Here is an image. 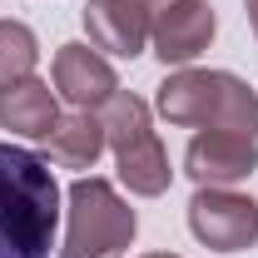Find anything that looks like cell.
Segmentation results:
<instances>
[{"label": "cell", "mask_w": 258, "mask_h": 258, "mask_svg": "<svg viewBox=\"0 0 258 258\" xmlns=\"http://www.w3.org/2000/svg\"><path fill=\"white\" fill-rule=\"evenodd\" d=\"M144 258H179V253H144Z\"/></svg>", "instance_id": "cell-15"}, {"label": "cell", "mask_w": 258, "mask_h": 258, "mask_svg": "<svg viewBox=\"0 0 258 258\" xmlns=\"http://www.w3.org/2000/svg\"><path fill=\"white\" fill-rule=\"evenodd\" d=\"M45 144H50V159L60 164V169H95V159L109 149L104 144V119H99L95 109H70L55 119V129L45 134Z\"/></svg>", "instance_id": "cell-11"}, {"label": "cell", "mask_w": 258, "mask_h": 258, "mask_svg": "<svg viewBox=\"0 0 258 258\" xmlns=\"http://www.w3.org/2000/svg\"><path fill=\"white\" fill-rule=\"evenodd\" d=\"M60 119V104H55V90L45 80H15L0 90V124L20 139H45Z\"/></svg>", "instance_id": "cell-10"}, {"label": "cell", "mask_w": 258, "mask_h": 258, "mask_svg": "<svg viewBox=\"0 0 258 258\" xmlns=\"http://www.w3.org/2000/svg\"><path fill=\"white\" fill-rule=\"evenodd\" d=\"M189 228L219 253H243L258 243V204L238 189H199L189 199Z\"/></svg>", "instance_id": "cell-5"}, {"label": "cell", "mask_w": 258, "mask_h": 258, "mask_svg": "<svg viewBox=\"0 0 258 258\" xmlns=\"http://www.w3.org/2000/svg\"><path fill=\"white\" fill-rule=\"evenodd\" d=\"M258 169V139L228 129H199L184 149V174L199 189H233Z\"/></svg>", "instance_id": "cell-6"}, {"label": "cell", "mask_w": 258, "mask_h": 258, "mask_svg": "<svg viewBox=\"0 0 258 258\" xmlns=\"http://www.w3.org/2000/svg\"><path fill=\"white\" fill-rule=\"evenodd\" d=\"M85 30H90L95 50L134 60L149 45V5H139V0H90L85 5Z\"/></svg>", "instance_id": "cell-9"}, {"label": "cell", "mask_w": 258, "mask_h": 258, "mask_svg": "<svg viewBox=\"0 0 258 258\" xmlns=\"http://www.w3.org/2000/svg\"><path fill=\"white\" fill-rule=\"evenodd\" d=\"M55 90L75 109H99L119 95V80H114V64L95 45H60L55 50Z\"/></svg>", "instance_id": "cell-8"}, {"label": "cell", "mask_w": 258, "mask_h": 258, "mask_svg": "<svg viewBox=\"0 0 258 258\" xmlns=\"http://www.w3.org/2000/svg\"><path fill=\"white\" fill-rule=\"evenodd\" d=\"M214 30H219V20H214L209 0H169L159 10H149V40H154V55L164 64L199 60L209 50Z\"/></svg>", "instance_id": "cell-7"}, {"label": "cell", "mask_w": 258, "mask_h": 258, "mask_svg": "<svg viewBox=\"0 0 258 258\" xmlns=\"http://www.w3.org/2000/svg\"><path fill=\"white\" fill-rule=\"evenodd\" d=\"M154 109L184 129H228L258 139V95L228 70H174L154 95Z\"/></svg>", "instance_id": "cell-2"}, {"label": "cell", "mask_w": 258, "mask_h": 258, "mask_svg": "<svg viewBox=\"0 0 258 258\" xmlns=\"http://www.w3.org/2000/svg\"><path fill=\"white\" fill-rule=\"evenodd\" d=\"M139 5H149V10H159V5H169V0H139Z\"/></svg>", "instance_id": "cell-14"}, {"label": "cell", "mask_w": 258, "mask_h": 258, "mask_svg": "<svg viewBox=\"0 0 258 258\" xmlns=\"http://www.w3.org/2000/svg\"><path fill=\"white\" fill-rule=\"evenodd\" d=\"M60 228V184L50 159L0 144V258H50Z\"/></svg>", "instance_id": "cell-1"}, {"label": "cell", "mask_w": 258, "mask_h": 258, "mask_svg": "<svg viewBox=\"0 0 258 258\" xmlns=\"http://www.w3.org/2000/svg\"><path fill=\"white\" fill-rule=\"evenodd\" d=\"M64 204H70V233H64L60 258H114L134 243L139 219L114 194L109 179H95V174L75 179L70 194H64Z\"/></svg>", "instance_id": "cell-4"}, {"label": "cell", "mask_w": 258, "mask_h": 258, "mask_svg": "<svg viewBox=\"0 0 258 258\" xmlns=\"http://www.w3.org/2000/svg\"><path fill=\"white\" fill-rule=\"evenodd\" d=\"M104 144L119 164V179L129 184V194L139 199H154V194L169 189L174 169H169V154H164L159 134L149 124V104L139 95H119L104 104Z\"/></svg>", "instance_id": "cell-3"}, {"label": "cell", "mask_w": 258, "mask_h": 258, "mask_svg": "<svg viewBox=\"0 0 258 258\" xmlns=\"http://www.w3.org/2000/svg\"><path fill=\"white\" fill-rule=\"evenodd\" d=\"M248 5V25H253V35H258V0H243Z\"/></svg>", "instance_id": "cell-13"}, {"label": "cell", "mask_w": 258, "mask_h": 258, "mask_svg": "<svg viewBox=\"0 0 258 258\" xmlns=\"http://www.w3.org/2000/svg\"><path fill=\"white\" fill-rule=\"evenodd\" d=\"M35 60H40L35 30L20 25V20H0V90L15 85V80H30Z\"/></svg>", "instance_id": "cell-12"}]
</instances>
